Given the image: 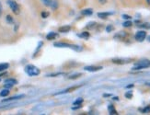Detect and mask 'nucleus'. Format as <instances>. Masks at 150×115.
Wrapping results in <instances>:
<instances>
[{
    "instance_id": "f257e3e1",
    "label": "nucleus",
    "mask_w": 150,
    "mask_h": 115,
    "mask_svg": "<svg viewBox=\"0 0 150 115\" xmlns=\"http://www.w3.org/2000/svg\"><path fill=\"white\" fill-rule=\"evenodd\" d=\"M25 72L27 73L30 76H35L40 75L41 71L37 66H33V65H28L25 67Z\"/></svg>"
},
{
    "instance_id": "f03ea898",
    "label": "nucleus",
    "mask_w": 150,
    "mask_h": 115,
    "mask_svg": "<svg viewBox=\"0 0 150 115\" xmlns=\"http://www.w3.org/2000/svg\"><path fill=\"white\" fill-rule=\"evenodd\" d=\"M150 66V61L149 60H141L137 63H135L134 66L133 67V70H140V69H144V68H147Z\"/></svg>"
},
{
    "instance_id": "7ed1b4c3",
    "label": "nucleus",
    "mask_w": 150,
    "mask_h": 115,
    "mask_svg": "<svg viewBox=\"0 0 150 115\" xmlns=\"http://www.w3.org/2000/svg\"><path fill=\"white\" fill-rule=\"evenodd\" d=\"M8 5L9 6V8H11V10L14 12L16 15H18L21 13V7H19V5L14 1V0H8Z\"/></svg>"
},
{
    "instance_id": "20e7f679",
    "label": "nucleus",
    "mask_w": 150,
    "mask_h": 115,
    "mask_svg": "<svg viewBox=\"0 0 150 115\" xmlns=\"http://www.w3.org/2000/svg\"><path fill=\"white\" fill-rule=\"evenodd\" d=\"M54 46L55 47H59V48H71V49H73L75 51H81L82 50L81 48H79V46L73 45V44L67 43V42H55Z\"/></svg>"
},
{
    "instance_id": "39448f33",
    "label": "nucleus",
    "mask_w": 150,
    "mask_h": 115,
    "mask_svg": "<svg viewBox=\"0 0 150 115\" xmlns=\"http://www.w3.org/2000/svg\"><path fill=\"white\" fill-rule=\"evenodd\" d=\"M146 37V32L145 30H140V31H137L135 34V40L138 41V42H143Z\"/></svg>"
},
{
    "instance_id": "423d86ee",
    "label": "nucleus",
    "mask_w": 150,
    "mask_h": 115,
    "mask_svg": "<svg viewBox=\"0 0 150 115\" xmlns=\"http://www.w3.org/2000/svg\"><path fill=\"white\" fill-rule=\"evenodd\" d=\"M132 61V59L129 58H113L112 62L114 63H118V65H125V63H128Z\"/></svg>"
},
{
    "instance_id": "0eeeda50",
    "label": "nucleus",
    "mask_w": 150,
    "mask_h": 115,
    "mask_svg": "<svg viewBox=\"0 0 150 115\" xmlns=\"http://www.w3.org/2000/svg\"><path fill=\"white\" fill-rule=\"evenodd\" d=\"M4 83H5V87L9 88V87H12L14 85H16L18 81L14 78H8V79H6Z\"/></svg>"
},
{
    "instance_id": "6e6552de",
    "label": "nucleus",
    "mask_w": 150,
    "mask_h": 115,
    "mask_svg": "<svg viewBox=\"0 0 150 115\" xmlns=\"http://www.w3.org/2000/svg\"><path fill=\"white\" fill-rule=\"evenodd\" d=\"M84 69L86 70V71H88V72H96V71H99V70H101L102 67L101 66H86Z\"/></svg>"
},
{
    "instance_id": "1a4fd4ad",
    "label": "nucleus",
    "mask_w": 150,
    "mask_h": 115,
    "mask_svg": "<svg viewBox=\"0 0 150 115\" xmlns=\"http://www.w3.org/2000/svg\"><path fill=\"white\" fill-rule=\"evenodd\" d=\"M70 30H71V27L69 26V25H64V26H62L58 29V31H59V32L66 33V32H68Z\"/></svg>"
},
{
    "instance_id": "9d476101",
    "label": "nucleus",
    "mask_w": 150,
    "mask_h": 115,
    "mask_svg": "<svg viewBox=\"0 0 150 115\" xmlns=\"http://www.w3.org/2000/svg\"><path fill=\"white\" fill-rule=\"evenodd\" d=\"M126 36H127V34L125 32V31H120V32H119L118 34H116V35L114 36V38H116V39H119V40L122 41V40H125V39Z\"/></svg>"
},
{
    "instance_id": "9b49d317",
    "label": "nucleus",
    "mask_w": 150,
    "mask_h": 115,
    "mask_svg": "<svg viewBox=\"0 0 150 115\" xmlns=\"http://www.w3.org/2000/svg\"><path fill=\"white\" fill-rule=\"evenodd\" d=\"M8 67H9V63H0V72L5 71V70H6Z\"/></svg>"
},
{
    "instance_id": "f8f14e48",
    "label": "nucleus",
    "mask_w": 150,
    "mask_h": 115,
    "mask_svg": "<svg viewBox=\"0 0 150 115\" xmlns=\"http://www.w3.org/2000/svg\"><path fill=\"white\" fill-rule=\"evenodd\" d=\"M25 96L24 95H19V96H15V97H11L9 99H6L3 101H10V100H15V99H21L22 98H24Z\"/></svg>"
},
{
    "instance_id": "ddd939ff",
    "label": "nucleus",
    "mask_w": 150,
    "mask_h": 115,
    "mask_svg": "<svg viewBox=\"0 0 150 115\" xmlns=\"http://www.w3.org/2000/svg\"><path fill=\"white\" fill-rule=\"evenodd\" d=\"M56 37H57V33H55V32H49V34H47V36H46V39L51 41V40H54Z\"/></svg>"
},
{
    "instance_id": "4468645a",
    "label": "nucleus",
    "mask_w": 150,
    "mask_h": 115,
    "mask_svg": "<svg viewBox=\"0 0 150 115\" xmlns=\"http://www.w3.org/2000/svg\"><path fill=\"white\" fill-rule=\"evenodd\" d=\"M92 13H93V11H92V9H91V8H87V9L82 10V14L86 15V16H90Z\"/></svg>"
},
{
    "instance_id": "2eb2a0df",
    "label": "nucleus",
    "mask_w": 150,
    "mask_h": 115,
    "mask_svg": "<svg viewBox=\"0 0 150 115\" xmlns=\"http://www.w3.org/2000/svg\"><path fill=\"white\" fill-rule=\"evenodd\" d=\"M8 94H9V89H8V88L3 89V90L0 92V96H1V97H6Z\"/></svg>"
},
{
    "instance_id": "dca6fc26",
    "label": "nucleus",
    "mask_w": 150,
    "mask_h": 115,
    "mask_svg": "<svg viewBox=\"0 0 150 115\" xmlns=\"http://www.w3.org/2000/svg\"><path fill=\"white\" fill-rule=\"evenodd\" d=\"M110 15V13H108V12H104V13H98V17L100 18H106Z\"/></svg>"
},
{
    "instance_id": "f3484780",
    "label": "nucleus",
    "mask_w": 150,
    "mask_h": 115,
    "mask_svg": "<svg viewBox=\"0 0 150 115\" xmlns=\"http://www.w3.org/2000/svg\"><path fill=\"white\" fill-rule=\"evenodd\" d=\"M79 87V86H76V87H70V88H67V90H64V92H60V93H57V94H61V93H67V92H72L73 90H75V89L78 88Z\"/></svg>"
},
{
    "instance_id": "a211bd4d",
    "label": "nucleus",
    "mask_w": 150,
    "mask_h": 115,
    "mask_svg": "<svg viewBox=\"0 0 150 115\" xmlns=\"http://www.w3.org/2000/svg\"><path fill=\"white\" fill-rule=\"evenodd\" d=\"M109 111H110V114H118L112 105H110L109 106Z\"/></svg>"
},
{
    "instance_id": "6ab92c4d",
    "label": "nucleus",
    "mask_w": 150,
    "mask_h": 115,
    "mask_svg": "<svg viewBox=\"0 0 150 115\" xmlns=\"http://www.w3.org/2000/svg\"><path fill=\"white\" fill-rule=\"evenodd\" d=\"M79 37L85 38V39H88V38L89 37V33L87 32V31H84V32H82L81 34H79Z\"/></svg>"
},
{
    "instance_id": "aec40b11",
    "label": "nucleus",
    "mask_w": 150,
    "mask_h": 115,
    "mask_svg": "<svg viewBox=\"0 0 150 115\" xmlns=\"http://www.w3.org/2000/svg\"><path fill=\"white\" fill-rule=\"evenodd\" d=\"M42 3L45 5V6H47V7H51V5H52V1H53V0H42Z\"/></svg>"
},
{
    "instance_id": "412c9836",
    "label": "nucleus",
    "mask_w": 150,
    "mask_h": 115,
    "mask_svg": "<svg viewBox=\"0 0 150 115\" xmlns=\"http://www.w3.org/2000/svg\"><path fill=\"white\" fill-rule=\"evenodd\" d=\"M82 102H83V99L79 98V99H77L76 101H74V105H81Z\"/></svg>"
},
{
    "instance_id": "4be33fe9",
    "label": "nucleus",
    "mask_w": 150,
    "mask_h": 115,
    "mask_svg": "<svg viewBox=\"0 0 150 115\" xmlns=\"http://www.w3.org/2000/svg\"><path fill=\"white\" fill-rule=\"evenodd\" d=\"M57 6H58V4H57V1H56V0H53V1H52V5H51V7L53 8L54 9H55V8H57Z\"/></svg>"
},
{
    "instance_id": "5701e85b",
    "label": "nucleus",
    "mask_w": 150,
    "mask_h": 115,
    "mask_svg": "<svg viewBox=\"0 0 150 115\" xmlns=\"http://www.w3.org/2000/svg\"><path fill=\"white\" fill-rule=\"evenodd\" d=\"M82 75V74H76V75H72V76H70V79H76V78H79V76H81Z\"/></svg>"
},
{
    "instance_id": "b1692460",
    "label": "nucleus",
    "mask_w": 150,
    "mask_h": 115,
    "mask_svg": "<svg viewBox=\"0 0 150 115\" xmlns=\"http://www.w3.org/2000/svg\"><path fill=\"white\" fill-rule=\"evenodd\" d=\"M123 26L125 27H131L132 26V22L131 21H126L123 23Z\"/></svg>"
},
{
    "instance_id": "393cba45",
    "label": "nucleus",
    "mask_w": 150,
    "mask_h": 115,
    "mask_svg": "<svg viewBox=\"0 0 150 115\" xmlns=\"http://www.w3.org/2000/svg\"><path fill=\"white\" fill-rule=\"evenodd\" d=\"M125 97H126L127 99H131V98L133 97L132 92H126V93H125Z\"/></svg>"
},
{
    "instance_id": "a878e982",
    "label": "nucleus",
    "mask_w": 150,
    "mask_h": 115,
    "mask_svg": "<svg viewBox=\"0 0 150 115\" xmlns=\"http://www.w3.org/2000/svg\"><path fill=\"white\" fill-rule=\"evenodd\" d=\"M113 30V27L112 26V25H109V26L106 28V30L108 31V32H110V31H112Z\"/></svg>"
},
{
    "instance_id": "bb28decb",
    "label": "nucleus",
    "mask_w": 150,
    "mask_h": 115,
    "mask_svg": "<svg viewBox=\"0 0 150 115\" xmlns=\"http://www.w3.org/2000/svg\"><path fill=\"white\" fill-rule=\"evenodd\" d=\"M48 16H49V13H48V12H42V17L43 18H46Z\"/></svg>"
},
{
    "instance_id": "cd10ccee",
    "label": "nucleus",
    "mask_w": 150,
    "mask_h": 115,
    "mask_svg": "<svg viewBox=\"0 0 150 115\" xmlns=\"http://www.w3.org/2000/svg\"><path fill=\"white\" fill-rule=\"evenodd\" d=\"M6 20L9 21V22H13V20H12L11 16H6Z\"/></svg>"
},
{
    "instance_id": "c85d7f7f",
    "label": "nucleus",
    "mask_w": 150,
    "mask_h": 115,
    "mask_svg": "<svg viewBox=\"0 0 150 115\" xmlns=\"http://www.w3.org/2000/svg\"><path fill=\"white\" fill-rule=\"evenodd\" d=\"M122 18H125V20H130V18H131V17L128 16V15H122Z\"/></svg>"
},
{
    "instance_id": "c756f323",
    "label": "nucleus",
    "mask_w": 150,
    "mask_h": 115,
    "mask_svg": "<svg viewBox=\"0 0 150 115\" xmlns=\"http://www.w3.org/2000/svg\"><path fill=\"white\" fill-rule=\"evenodd\" d=\"M99 1H100V4H106V2H107V0H99Z\"/></svg>"
},
{
    "instance_id": "7c9ffc66",
    "label": "nucleus",
    "mask_w": 150,
    "mask_h": 115,
    "mask_svg": "<svg viewBox=\"0 0 150 115\" xmlns=\"http://www.w3.org/2000/svg\"><path fill=\"white\" fill-rule=\"evenodd\" d=\"M144 112H147V111H150V107H147V108H146L144 111H143Z\"/></svg>"
},
{
    "instance_id": "2f4dec72",
    "label": "nucleus",
    "mask_w": 150,
    "mask_h": 115,
    "mask_svg": "<svg viewBox=\"0 0 150 115\" xmlns=\"http://www.w3.org/2000/svg\"><path fill=\"white\" fill-rule=\"evenodd\" d=\"M1 15H2V5L0 4V17H1Z\"/></svg>"
},
{
    "instance_id": "473e14b6",
    "label": "nucleus",
    "mask_w": 150,
    "mask_h": 115,
    "mask_svg": "<svg viewBox=\"0 0 150 115\" xmlns=\"http://www.w3.org/2000/svg\"><path fill=\"white\" fill-rule=\"evenodd\" d=\"M134 87V85L132 84V85H129V86H127L126 87H127V88H130V87Z\"/></svg>"
},
{
    "instance_id": "72a5a7b5",
    "label": "nucleus",
    "mask_w": 150,
    "mask_h": 115,
    "mask_svg": "<svg viewBox=\"0 0 150 115\" xmlns=\"http://www.w3.org/2000/svg\"><path fill=\"white\" fill-rule=\"evenodd\" d=\"M146 1L147 5H150V0H146Z\"/></svg>"
},
{
    "instance_id": "f704fd0d",
    "label": "nucleus",
    "mask_w": 150,
    "mask_h": 115,
    "mask_svg": "<svg viewBox=\"0 0 150 115\" xmlns=\"http://www.w3.org/2000/svg\"><path fill=\"white\" fill-rule=\"evenodd\" d=\"M148 40H149V42H150V37H149V38H148Z\"/></svg>"
}]
</instances>
